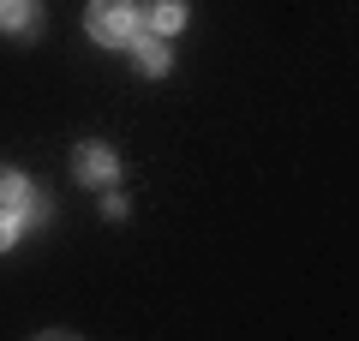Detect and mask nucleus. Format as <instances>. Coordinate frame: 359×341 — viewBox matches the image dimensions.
<instances>
[{
	"mask_svg": "<svg viewBox=\"0 0 359 341\" xmlns=\"http://www.w3.org/2000/svg\"><path fill=\"white\" fill-rule=\"evenodd\" d=\"M84 30H90V42H102V48H126V42L138 36V0H90Z\"/></svg>",
	"mask_w": 359,
	"mask_h": 341,
	"instance_id": "nucleus-1",
	"label": "nucleus"
},
{
	"mask_svg": "<svg viewBox=\"0 0 359 341\" xmlns=\"http://www.w3.org/2000/svg\"><path fill=\"white\" fill-rule=\"evenodd\" d=\"M72 174L84 180V186H114V180H120V156H114V144L84 138V144L72 150Z\"/></svg>",
	"mask_w": 359,
	"mask_h": 341,
	"instance_id": "nucleus-2",
	"label": "nucleus"
},
{
	"mask_svg": "<svg viewBox=\"0 0 359 341\" xmlns=\"http://www.w3.org/2000/svg\"><path fill=\"white\" fill-rule=\"evenodd\" d=\"M42 210V192L30 186L18 168H0V215H13V222H30Z\"/></svg>",
	"mask_w": 359,
	"mask_h": 341,
	"instance_id": "nucleus-3",
	"label": "nucleus"
},
{
	"mask_svg": "<svg viewBox=\"0 0 359 341\" xmlns=\"http://www.w3.org/2000/svg\"><path fill=\"white\" fill-rule=\"evenodd\" d=\"M138 30L180 36V30H186V0H138Z\"/></svg>",
	"mask_w": 359,
	"mask_h": 341,
	"instance_id": "nucleus-4",
	"label": "nucleus"
},
{
	"mask_svg": "<svg viewBox=\"0 0 359 341\" xmlns=\"http://www.w3.org/2000/svg\"><path fill=\"white\" fill-rule=\"evenodd\" d=\"M126 48L138 54V72H144V78H162L168 66H174V60H168V36H156V30H138Z\"/></svg>",
	"mask_w": 359,
	"mask_h": 341,
	"instance_id": "nucleus-5",
	"label": "nucleus"
},
{
	"mask_svg": "<svg viewBox=\"0 0 359 341\" xmlns=\"http://www.w3.org/2000/svg\"><path fill=\"white\" fill-rule=\"evenodd\" d=\"M36 25V0H0V30L6 36H25Z\"/></svg>",
	"mask_w": 359,
	"mask_h": 341,
	"instance_id": "nucleus-6",
	"label": "nucleus"
},
{
	"mask_svg": "<svg viewBox=\"0 0 359 341\" xmlns=\"http://www.w3.org/2000/svg\"><path fill=\"white\" fill-rule=\"evenodd\" d=\"M25 234V222H13V215H0V252H13V240Z\"/></svg>",
	"mask_w": 359,
	"mask_h": 341,
	"instance_id": "nucleus-7",
	"label": "nucleus"
}]
</instances>
